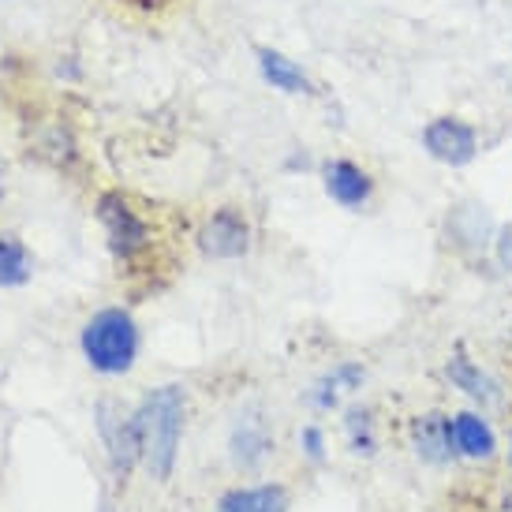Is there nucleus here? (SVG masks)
Listing matches in <instances>:
<instances>
[{"instance_id": "nucleus-1", "label": "nucleus", "mask_w": 512, "mask_h": 512, "mask_svg": "<svg viewBox=\"0 0 512 512\" xmlns=\"http://www.w3.org/2000/svg\"><path fill=\"white\" fill-rule=\"evenodd\" d=\"M135 434H139V456L154 479H169L180 449V430H184V393L176 385L154 389L143 400V408L131 415Z\"/></svg>"}, {"instance_id": "nucleus-2", "label": "nucleus", "mask_w": 512, "mask_h": 512, "mask_svg": "<svg viewBox=\"0 0 512 512\" xmlns=\"http://www.w3.org/2000/svg\"><path fill=\"white\" fill-rule=\"evenodd\" d=\"M135 348H139L135 322L124 311H101L83 329V352L94 370L124 374L131 367V359H135Z\"/></svg>"}, {"instance_id": "nucleus-3", "label": "nucleus", "mask_w": 512, "mask_h": 512, "mask_svg": "<svg viewBox=\"0 0 512 512\" xmlns=\"http://www.w3.org/2000/svg\"><path fill=\"white\" fill-rule=\"evenodd\" d=\"M98 214L105 221V228H109V243H113V251L120 258H135L150 243L143 217L124 202V195H105L98 202Z\"/></svg>"}, {"instance_id": "nucleus-4", "label": "nucleus", "mask_w": 512, "mask_h": 512, "mask_svg": "<svg viewBox=\"0 0 512 512\" xmlns=\"http://www.w3.org/2000/svg\"><path fill=\"white\" fill-rule=\"evenodd\" d=\"M427 150L445 165H468L475 157V131L468 124L453 120V116L434 120L427 128Z\"/></svg>"}, {"instance_id": "nucleus-5", "label": "nucleus", "mask_w": 512, "mask_h": 512, "mask_svg": "<svg viewBox=\"0 0 512 512\" xmlns=\"http://www.w3.org/2000/svg\"><path fill=\"white\" fill-rule=\"evenodd\" d=\"M199 247L210 258H236L247 251V225L236 210H221L199 232Z\"/></svg>"}, {"instance_id": "nucleus-6", "label": "nucleus", "mask_w": 512, "mask_h": 512, "mask_svg": "<svg viewBox=\"0 0 512 512\" xmlns=\"http://www.w3.org/2000/svg\"><path fill=\"white\" fill-rule=\"evenodd\" d=\"M415 449L427 464H445L453 456V430H449V419L445 415H419L415 419Z\"/></svg>"}, {"instance_id": "nucleus-7", "label": "nucleus", "mask_w": 512, "mask_h": 512, "mask_svg": "<svg viewBox=\"0 0 512 512\" xmlns=\"http://www.w3.org/2000/svg\"><path fill=\"white\" fill-rule=\"evenodd\" d=\"M326 187L337 202L359 206V202H367V195H370V176L363 169H356L352 161H333L326 169Z\"/></svg>"}, {"instance_id": "nucleus-8", "label": "nucleus", "mask_w": 512, "mask_h": 512, "mask_svg": "<svg viewBox=\"0 0 512 512\" xmlns=\"http://www.w3.org/2000/svg\"><path fill=\"white\" fill-rule=\"evenodd\" d=\"M449 430H453V445L464 456L486 460V456L494 453V430L486 427L479 415H471V412L453 415V419H449Z\"/></svg>"}, {"instance_id": "nucleus-9", "label": "nucleus", "mask_w": 512, "mask_h": 512, "mask_svg": "<svg viewBox=\"0 0 512 512\" xmlns=\"http://www.w3.org/2000/svg\"><path fill=\"white\" fill-rule=\"evenodd\" d=\"M285 490L281 486H255V490H232L221 498L217 512H285Z\"/></svg>"}, {"instance_id": "nucleus-10", "label": "nucleus", "mask_w": 512, "mask_h": 512, "mask_svg": "<svg viewBox=\"0 0 512 512\" xmlns=\"http://www.w3.org/2000/svg\"><path fill=\"white\" fill-rule=\"evenodd\" d=\"M445 374H449V382L456 385V389H464L468 397H475V400H501V393H498V385L486 378L483 370L475 367L471 359H464V356H456L449 367H445Z\"/></svg>"}, {"instance_id": "nucleus-11", "label": "nucleus", "mask_w": 512, "mask_h": 512, "mask_svg": "<svg viewBox=\"0 0 512 512\" xmlns=\"http://www.w3.org/2000/svg\"><path fill=\"white\" fill-rule=\"evenodd\" d=\"M258 64H262V75L270 79L277 90H288V94H303L307 90V75L299 72L292 60H285L281 53H273V49H258Z\"/></svg>"}, {"instance_id": "nucleus-12", "label": "nucleus", "mask_w": 512, "mask_h": 512, "mask_svg": "<svg viewBox=\"0 0 512 512\" xmlns=\"http://www.w3.org/2000/svg\"><path fill=\"white\" fill-rule=\"evenodd\" d=\"M30 277V255L23 243L0 240V285H23Z\"/></svg>"}, {"instance_id": "nucleus-13", "label": "nucleus", "mask_w": 512, "mask_h": 512, "mask_svg": "<svg viewBox=\"0 0 512 512\" xmlns=\"http://www.w3.org/2000/svg\"><path fill=\"white\" fill-rule=\"evenodd\" d=\"M348 434H352V449L363 456L374 453V434H370V415L367 412H352L348 415Z\"/></svg>"}, {"instance_id": "nucleus-14", "label": "nucleus", "mask_w": 512, "mask_h": 512, "mask_svg": "<svg viewBox=\"0 0 512 512\" xmlns=\"http://www.w3.org/2000/svg\"><path fill=\"white\" fill-rule=\"evenodd\" d=\"M303 445H307V453L314 456V460H322V434L318 430H303Z\"/></svg>"}, {"instance_id": "nucleus-15", "label": "nucleus", "mask_w": 512, "mask_h": 512, "mask_svg": "<svg viewBox=\"0 0 512 512\" xmlns=\"http://www.w3.org/2000/svg\"><path fill=\"white\" fill-rule=\"evenodd\" d=\"M135 4H161V0H135Z\"/></svg>"}, {"instance_id": "nucleus-16", "label": "nucleus", "mask_w": 512, "mask_h": 512, "mask_svg": "<svg viewBox=\"0 0 512 512\" xmlns=\"http://www.w3.org/2000/svg\"><path fill=\"white\" fill-rule=\"evenodd\" d=\"M509 464H512V449H509Z\"/></svg>"}]
</instances>
